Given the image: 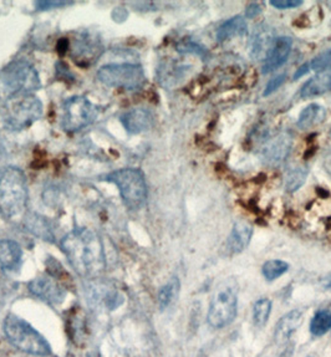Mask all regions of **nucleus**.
Masks as SVG:
<instances>
[{"mask_svg": "<svg viewBox=\"0 0 331 357\" xmlns=\"http://www.w3.org/2000/svg\"><path fill=\"white\" fill-rule=\"evenodd\" d=\"M286 80V75L285 74H280V75L275 76L272 80L269 81L264 90V96H269L272 93H275L279 87L282 86Z\"/></svg>", "mask_w": 331, "mask_h": 357, "instance_id": "obj_33", "label": "nucleus"}, {"mask_svg": "<svg viewBox=\"0 0 331 357\" xmlns=\"http://www.w3.org/2000/svg\"><path fill=\"white\" fill-rule=\"evenodd\" d=\"M331 330V304L321 307L315 312L310 321V334L319 337L328 334Z\"/></svg>", "mask_w": 331, "mask_h": 357, "instance_id": "obj_24", "label": "nucleus"}, {"mask_svg": "<svg viewBox=\"0 0 331 357\" xmlns=\"http://www.w3.org/2000/svg\"><path fill=\"white\" fill-rule=\"evenodd\" d=\"M87 300H90L93 306L105 307L106 310H115L123 304L125 298L118 290L109 284L96 280L90 282L87 287Z\"/></svg>", "mask_w": 331, "mask_h": 357, "instance_id": "obj_11", "label": "nucleus"}, {"mask_svg": "<svg viewBox=\"0 0 331 357\" xmlns=\"http://www.w3.org/2000/svg\"><path fill=\"white\" fill-rule=\"evenodd\" d=\"M289 271V264L284 260H268L261 268V274L265 278L267 282H274L282 275H284Z\"/></svg>", "mask_w": 331, "mask_h": 357, "instance_id": "obj_27", "label": "nucleus"}, {"mask_svg": "<svg viewBox=\"0 0 331 357\" xmlns=\"http://www.w3.org/2000/svg\"><path fill=\"white\" fill-rule=\"evenodd\" d=\"M106 182L116 185L125 206L131 211H139L147 201L145 176L137 168H121L105 177Z\"/></svg>", "mask_w": 331, "mask_h": 357, "instance_id": "obj_6", "label": "nucleus"}, {"mask_svg": "<svg viewBox=\"0 0 331 357\" xmlns=\"http://www.w3.org/2000/svg\"><path fill=\"white\" fill-rule=\"evenodd\" d=\"M188 71H190V66L169 60L161 63L160 68L157 69V77H158L157 80L160 81L162 86L171 89L180 85L186 77Z\"/></svg>", "mask_w": 331, "mask_h": 357, "instance_id": "obj_15", "label": "nucleus"}, {"mask_svg": "<svg viewBox=\"0 0 331 357\" xmlns=\"http://www.w3.org/2000/svg\"><path fill=\"white\" fill-rule=\"evenodd\" d=\"M23 250L14 241L3 239L0 241V265L6 271H14L22 263Z\"/></svg>", "mask_w": 331, "mask_h": 357, "instance_id": "obj_18", "label": "nucleus"}, {"mask_svg": "<svg viewBox=\"0 0 331 357\" xmlns=\"http://www.w3.org/2000/svg\"><path fill=\"white\" fill-rule=\"evenodd\" d=\"M61 127L68 132H76L91 125L99 115V109L84 96L65 100L61 107Z\"/></svg>", "mask_w": 331, "mask_h": 357, "instance_id": "obj_9", "label": "nucleus"}, {"mask_svg": "<svg viewBox=\"0 0 331 357\" xmlns=\"http://www.w3.org/2000/svg\"><path fill=\"white\" fill-rule=\"evenodd\" d=\"M180 282L178 278L174 277L169 282H166L158 291V306L161 310L167 309L180 294Z\"/></svg>", "mask_w": 331, "mask_h": 357, "instance_id": "obj_25", "label": "nucleus"}, {"mask_svg": "<svg viewBox=\"0 0 331 357\" xmlns=\"http://www.w3.org/2000/svg\"><path fill=\"white\" fill-rule=\"evenodd\" d=\"M272 312V301L268 298L256 300L253 306V321L258 328H264Z\"/></svg>", "mask_w": 331, "mask_h": 357, "instance_id": "obj_28", "label": "nucleus"}, {"mask_svg": "<svg viewBox=\"0 0 331 357\" xmlns=\"http://www.w3.org/2000/svg\"><path fill=\"white\" fill-rule=\"evenodd\" d=\"M3 152H4V151H3V147H1V146H0V158H1V157H3Z\"/></svg>", "mask_w": 331, "mask_h": 357, "instance_id": "obj_38", "label": "nucleus"}, {"mask_svg": "<svg viewBox=\"0 0 331 357\" xmlns=\"http://www.w3.org/2000/svg\"><path fill=\"white\" fill-rule=\"evenodd\" d=\"M0 84L9 96L31 93L40 90L39 73L25 60L13 61L0 71Z\"/></svg>", "mask_w": 331, "mask_h": 357, "instance_id": "obj_7", "label": "nucleus"}, {"mask_svg": "<svg viewBox=\"0 0 331 357\" xmlns=\"http://www.w3.org/2000/svg\"><path fill=\"white\" fill-rule=\"evenodd\" d=\"M293 137L288 132L278 133L268 139L261 149V157L268 165H279L291 153Z\"/></svg>", "mask_w": 331, "mask_h": 357, "instance_id": "obj_12", "label": "nucleus"}, {"mask_svg": "<svg viewBox=\"0 0 331 357\" xmlns=\"http://www.w3.org/2000/svg\"><path fill=\"white\" fill-rule=\"evenodd\" d=\"M308 178V169L305 167H296L288 173L285 179V188L288 192H296L304 185Z\"/></svg>", "mask_w": 331, "mask_h": 357, "instance_id": "obj_29", "label": "nucleus"}, {"mask_svg": "<svg viewBox=\"0 0 331 357\" xmlns=\"http://www.w3.org/2000/svg\"><path fill=\"white\" fill-rule=\"evenodd\" d=\"M74 3L71 1H59V0H43V1H36L35 3V8L36 10H52V9H60L64 6H72Z\"/></svg>", "mask_w": 331, "mask_h": 357, "instance_id": "obj_32", "label": "nucleus"}, {"mask_svg": "<svg viewBox=\"0 0 331 357\" xmlns=\"http://www.w3.org/2000/svg\"><path fill=\"white\" fill-rule=\"evenodd\" d=\"M308 73H310V69H309L308 63H304L302 66H300L299 69L296 70L295 74H294V80H298V79H300L304 75H307Z\"/></svg>", "mask_w": 331, "mask_h": 357, "instance_id": "obj_36", "label": "nucleus"}, {"mask_svg": "<svg viewBox=\"0 0 331 357\" xmlns=\"http://www.w3.org/2000/svg\"><path fill=\"white\" fill-rule=\"evenodd\" d=\"M325 116V109L323 106L316 104L309 105L300 112L296 125L299 128L308 130L310 127L315 126L320 122L324 121Z\"/></svg>", "mask_w": 331, "mask_h": 357, "instance_id": "obj_23", "label": "nucleus"}, {"mask_svg": "<svg viewBox=\"0 0 331 357\" xmlns=\"http://www.w3.org/2000/svg\"><path fill=\"white\" fill-rule=\"evenodd\" d=\"M61 250L74 271L86 279L101 275L106 268L104 245L100 236L88 228H76L61 241Z\"/></svg>", "mask_w": 331, "mask_h": 357, "instance_id": "obj_1", "label": "nucleus"}, {"mask_svg": "<svg viewBox=\"0 0 331 357\" xmlns=\"http://www.w3.org/2000/svg\"><path fill=\"white\" fill-rule=\"evenodd\" d=\"M29 197L28 181L17 167H6L0 172V213L14 218L23 213Z\"/></svg>", "mask_w": 331, "mask_h": 357, "instance_id": "obj_2", "label": "nucleus"}, {"mask_svg": "<svg viewBox=\"0 0 331 357\" xmlns=\"http://www.w3.org/2000/svg\"><path fill=\"white\" fill-rule=\"evenodd\" d=\"M291 47H293V40L291 38H288V36L277 38L273 41L272 47H269L267 55L264 58L261 73L269 74V73L279 69L280 66H283L291 55Z\"/></svg>", "mask_w": 331, "mask_h": 357, "instance_id": "obj_13", "label": "nucleus"}, {"mask_svg": "<svg viewBox=\"0 0 331 357\" xmlns=\"http://www.w3.org/2000/svg\"><path fill=\"white\" fill-rule=\"evenodd\" d=\"M72 50L75 52L74 58L75 60H80V61H93L96 60L100 54L102 52V49L100 47L96 41L91 40L90 38H82L79 40L75 41Z\"/></svg>", "mask_w": 331, "mask_h": 357, "instance_id": "obj_22", "label": "nucleus"}, {"mask_svg": "<svg viewBox=\"0 0 331 357\" xmlns=\"http://www.w3.org/2000/svg\"><path fill=\"white\" fill-rule=\"evenodd\" d=\"M310 71H318V73H324L326 70L331 68V47L326 49L323 52H320L319 55H316L315 58L308 63Z\"/></svg>", "mask_w": 331, "mask_h": 357, "instance_id": "obj_30", "label": "nucleus"}, {"mask_svg": "<svg viewBox=\"0 0 331 357\" xmlns=\"http://www.w3.org/2000/svg\"><path fill=\"white\" fill-rule=\"evenodd\" d=\"M30 293L50 305H60L66 298V289L50 275L36 277L28 285Z\"/></svg>", "mask_w": 331, "mask_h": 357, "instance_id": "obj_10", "label": "nucleus"}, {"mask_svg": "<svg viewBox=\"0 0 331 357\" xmlns=\"http://www.w3.org/2000/svg\"><path fill=\"white\" fill-rule=\"evenodd\" d=\"M3 330L9 344L20 351L34 356H49L52 354V346L47 339L17 315L8 314L3 323Z\"/></svg>", "mask_w": 331, "mask_h": 357, "instance_id": "obj_3", "label": "nucleus"}, {"mask_svg": "<svg viewBox=\"0 0 331 357\" xmlns=\"http://www.w3.org/2000/svg\"><path fill=\"white\" fill-rule=\"evenodd\" d=\"M247 30H248V25L243 17L237 15V17H231L222 24L217 30V40L223 43L236 36H242L247 33Z\"/></svg>", "mask_w": 331, "mask_h": 357, "instance_id": "obj_20", "label": "nucleus"}, {"mask_svg": "<svg viewBox=\"0 0 331 357\" xmlns=\"http://www.w3.org/2000/svg\"><path fill=\"white\" fill-rule=\"evenodd\" d=\"M177 50L182 52V54H192V55H199L204 58L207 55V50L203 47L198 45L197 43L191 40L182 41L180 44H178Z\"/></svg>", "mask_w": 331, "mask_h": 357, "instance_id": "obj_31", "label": "nucleus"}, {"mask_svg": "<svg viewBox=\"0 0 331 357\" xmlns=\"http://www.w3.org/2000/svg\"><path fill=\"white\" fill-rule=\"evenodd\" d=\"M272 44V33L269 30L261 29L256 31L250 40V55L259 58L263 52H268Z\"/></svg>", "mask_w": 331, "mask_h": 357, "instance_id": "obj_26", "label": "nucleus"}, {"mask_svg": "<svg viewBox=\"0 0 331 357\" xmlns=\"http://www.w3.org/2000/svg\"><path fill=\"white\" fill-rule=\"evenodd\" d=\"M3 123L8 130H24L40 120L44 107L39 98L31 93L9 96L3 107Z\"/></svg>", "mask_w": 331, "mask_h": 357, "instance_id": "obj_4", "label": "nucleus"}, {"mask_svg": "<svg viewBox=\"0 0 331 357\" xmlns=\"http://www.w3.org/2000/svg\"><path fill=\"white\" fill-rule=\"evenodd\" d=\"M331 91V71L320 73L307 81L300 90L302 98H315Z\"/></svg>", "mask_w": 331, "mask_h": 357, "instance_id": "obj_19", "label": "nucleus"}, {"mask_svg": "<svg viewBox=\"0 0 331 357\" xmlns=\"http://www.w3.org/2000/svg\"><path fill=\"white\" fill-rule=\"evenodd\" d=\"M24 225L26 231H30L35 236L44 239L47 242H54V234L49 222L39 214H28L24 220Z\"/></svg>", "mask_w": 331, "mask_h": 357, "instance_id": "obj_21", "label": "nucleus"}, {"mask_svg": "<svg viewBox=\"0 0 331 357\" xmlns=\"http://www.w3.org/2000/svg\"><path fill=\"white\" fill-rule=\"evenodd\" d=\"M122 126L131 135H139V133L148 131L155 122V116L152 114L151 109L146 107H134L128 109L120 117Z\"/></svg>", "mask_w": 331, "mask_h": 357, "instance_id": "obj_14", "label": "nucleus"}, {"mask_svg": "<svg viewBox=\"0 0 331 357\" xmlns=\"http://www.w3.org/2000/svg\"><path fill=\"white\" fill-rule=\"evenodd\" d=\"M323 287H324V289L328 290V291H331V274H329V275L323 280Z\"/></svg>", "mask_w": 331, "mask_h": 357, "instance_id": "obj_37", "label": "nucleus"}, {"mask_svg": "<svg viewBox=\"0 0 331 357\" xmlns=\"http://www.w3.org/2000/svg\"><path fill=\"white\" fill-rule=\"evenodd\" d=\"M261 6H259V4H256V3H252V4H249L248 6V8H247V10H245V17H256L261 14Z\"/></svg>", "mask_w": 331, "mask_h": 357, "instance_id": "obj_35", "label": "nucleus"}, {"mask_svg": "<svg viewBox=\"0 0 331 357\" xmlns=\"http://www.w3.org/2000/svg\"><path fill=\"white\" fill-rule=\"evenodd\" d=\"M98 79L106 86L134 91L144 86L146 76L139 63H109L98 71Z\"/></svg>", "mask_w": 331, "mask_h": 357, "instance_id": "obj_8", "label": "nucleus"}, {"mask_svg": "<svg viewBox=\"0 0 331 357\" xmlns=\"http://www.w3.org/2000/svg\"><path fill=\"white\" fill-rule=\"evenodd\" d=\"M302 323V314L300 310L289 311L284 317L279 320L275 331H274V341L282 345L291 339V335L295 333L296 330Z\"/></svg>", "mask_w": 331, "mask_h": 357, "instance_id": "obj_17", "label": "nucleus"}, {"mask_svg": "<svg viewBox=\"0 0 331 357\" xmlns=\"http://www.w3.org/2000/svg\"><path fill=\"white\" fill-rule=\"evenodd\" d=\"M238 310V284L229 278L218 285L209 304L207 321L212 328H223L233 323Z\"/></svg>", "mask_w": 331, "mask_h": 357, "instance_id": "obj_5", "label": "nucleus"}, {"mask_svg": "<svg viewBox=\"0 0 331 357\" xmlns=\"http://www.w3.org/2000/svg\"><path fill=\"white\" fill-rule=\"evenodd\" d=\"M270 6L277 9H294L302 6V0H272Z\"/></svg>", "mask_w": 331, "mask_h": 357, "instance_id": "obj_34", "label": "nucleus"}, {"mask_svg": "<svg viewBox=\"0 0 331 357\" xmlns=\"http://www.w3.org/2000/svg\"><path fill=\"white\" fill-rule=\"evenodd\" d=\"M252 236L253 227L244 220H239L233 225L232 231L226 241V249L231 254L242 253L249 245Z\"/></svg>", "mask_w": 331, "mask_h": 357, "instance_id": "obj_16", "label": "nucleus"}]
</instances>
